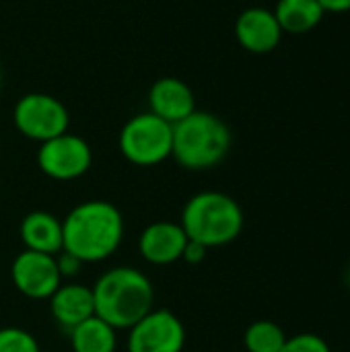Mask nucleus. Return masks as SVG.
Returning a JSON list of instances; mask_svg holds the SVG:
<instances>
[{
    "label": "nucleus",
    "mask_w": 350,
    "mask_h": 352,
    "mask_svg": "<svg viewBox=\"0 0 350 352\" xmlns=\"http://www.w3.org/2000/svg\"><path fill=\"white\" fill-rule=\"evenodd\" d=\"M344 280H347V287L350 289V266L347 268V274H344Z\"/></svg>",
    "instance_id": "23"
},
{
    "label": "nucleus",
    "mask_w": 350,
    "mask_h": 352,
    "mask_svg": "<svg viewBox=\"0 0 350 352\" xmlns=\"http://www.w3.org/2000/svg\"><path fill=\"white\" fill-rule=\"evenodd\" d=\"M0 352H41L37 338L17 326L0 328Z\"/></svg>",
    "instance_id": "18"
},
{
    "label": "nucleus",
    "mask_w": 350,
    "mask_h": 352,
    "mask_svg": "<svg viewBox=\"0 0 350 352\" xmlns=\"http://www.w3.org/2000/svg\"><path fill=\"white\" fill-rule=\"evenodd\" d=\"M149 111L173 126L196 111L194 91L177 76L157 78L149 89Z\"/></svg>",
    "instance_id": "12"
},
{
    "label": "nucleus",
    "mask_w": 350,
    "mask_h": 352,
    "mask_svg": "<svg viewBox=\"0 0 350 352\" xmlns=\"http://www.w3.org/2000/svg\"><path fill=\"white\" fill-rule=\"evenodd\" d=\"M93 289L95 316L111 328L130 330L151 309H155V287L151 278L134 266L105 270Z\"/></svg>",
    "instance_id": "2"
},
{
    "label": "nucleus",
    "mask_w": 350,
    "mask_h": 352,
    "mask_svg": "<svg viewBox=\"0 0 350 352\" xmlns=\"http://www.w3.org/2000/svg\"><path fill=\"white\" fill-rule=\"evenodd\" d=\"M326 12H347L350 10V0H318Z\"/></svg>",
    "instance_id": "22"
},
{
    "label": "nucleus",
    "mask_w": 350,
    "mask_h": 352,
    "mask_svg": "<svg viewBox=\"0 0 350 352\" xmlns=\"http://www.w3.org/2000/svg\"><path fill=\"white\" fill-rule=\"evenodd\" d=\"M235 37L239 45L252 54H270L278 47L283 29L272 10L262 6L245 8L235 21Z\"/></svg>",
    "instance_id": "11"
},
{
    "label": "nucleus",
    "mask_w": 350,
    "mask_h": 352,
    "mask_svg": "<svg viewBox=\"0 0 350 352\" xmlns=\"http://www.w3.org/2000/svg\"><path fill=\"white\" fill-rule=\"evenodd\" d=\"M93 165V151L89 142L72 132L50 138L37 148L39 171L54 182H74L83 177Z\"/></svg>",
    "instance_id": "7"
},
{
    "label": "nucleus",
    "mask_w": 350,
    "mask_h": 352,
    "mask_svg": "<svg viewBox=\"0 0 350 352\" xmlns=\"http://www.w3.org/2000/svg\"><path fill=\"white\" fill-rule=\"evenodd\" d=\"M126 352H184V322L169 309H151L126 330Z\"/></svg>",
    "instance_id": "8"
},
{
    "label": "nucleus",
    "mask_w": 350,
    "mask_h": 352,
    "mask_svg": "<svg viewBox=\"0 0 350 352\" xmlns=\"http://www.w3.org/2000/svg\"><path fill=\"white\" fill-rule=\"evenodd\" d=\"M19 237L29 252L58 256L62 252V221L47 210H33L23 217Z\"/></svg>",
    "instance_id": "14"
},
{
    "label": "nucleus",
    "mask_w": 350,
    "mask_h": 352,
    "mask_svg": "<svg viewBox=\"0 0 350 352\" xmlns=\"http://www.w3.org/2000/svg\"><path fill=\"white\" fill-rule=\"evenodd\" d=\"M47 303L54 322L66 332L95 316L93 289L80 283H62Z\"/></svg>",
    "instance_id": "13"
},
{
    "label": "nucleus",
    "mask_w": 350,
    "mask_h": 352,
    "mask_svg": "<svg viewBox=\"0 0 350 352\" xmlns=\"http://www.w3.org/2000/svg\"><path fill=\"white\" fill-rule=\"evenodd\" d=\"M188 235L179 223L155 221L138 235V254L151 266H169L182 260Z\"/></svg>",
    "instance_id": "10"
},
{
    "label": "nucleus",
    "mask_w": 350,
    "mask_h": 352,
    "mask_svg": "<svg viewBox=\"0 0 350 352\" xmlns=\"http://www.w3.org/2000/svg\"><path fill=\"white\" fill-rule=\"evenodd\" d=\"M124 233V217L116 204L87 200L62 219V252L76 256L83 264H97L120 250Z\"/></svg>",
    "instance_id": "1"
},
{
    "label": "nucleus",
    "mask_w": 350,
    "mask_h": 352,
    "mask_svg": "<svg viewBox=\"0 0 350 352\" xmlns=\"http://www.w3.org/2000/svg\"><path fill=\"white\" fill-rule=\"evenodd\" d=\"M12 124L25 138L45 142L68 132V107L50 93H27L12 107Z\"/></svg>",
    "instance_id": "6"
},
{
    "label": "nucleus",
    "mask_w": 350,
    "mask_h": 352,
    "mask_svg": "<svg viewBox=\"0 0 350 352\" xmlns=\"http://www.w3.org/2000/svg\"><path fill=\"white\" fill-rule=\"evenodd\" d=\"M206 252H208V250H206L204 245H200V243H196V241L188 239V243H186V248H184V254H182V260H184L186 264L196 266V264L204 262Z\"/></svg>",
    "instance_id": "21"
},
{
    "label": "nucleus",
    "mask_w": 350,
    "mask_h": 352,
    "mask_svg": "<svg viewBox=\"0 0 350 352\" xmlns=\"http://www.w3.org/2000/svg\"><path fill=\"white\" fill-rule=\"evenodd\" d=\"M272 12L283 33L291 35H303L314 31L326 14L318 0H278Z\"/></svg>",
    "instance_id": "15"
},
{
    "label": "nucleus",
    "mask_w": 350,
    "mask_h": 352,
    "mask_svg": "<svg viewBox=\"0 0 350 352\" xmlns=\"http://www.w3.org/2000/svg\"><path fill=\"white\" fill-rule=\"evenodd\" d=\"M233 144L229 126L210 111H192L173 124L171 157L188 171H206L225 161Z\"/></svg>",
    "instance_id": "3"
},
{
    "label": "nucleus",
    "mask_w": 350,
    "mask_h": 352,
    "mask_svg": "<svg viewBox=\"0 0 350 352\" xmlns=\"http://www.w3.org/2000/svg\"><path fill=\"white\" fill-rule=\"evenodd\" d=\"M72 352H116L118 330L93 316L68 332Z\"/></svg>",
    "instance_id": "16"
},
{
    "label": "nucleus",
    "mask_w": 350,
    "mask_h": 352,
    "mask_svg": "<svg viewBox=\"0 0 350 352\" xmlns=\"http://www.w3.org/2000/svg\"><path fill=\"white\" fill-rule=\"evenodd\" d=\"M0 91H2V70H0Z\"/></svg>",
    "instance_id": "24"
},
{
    "label": "nucleus",
    "mask_w": 350,
    "mask_h": 352,
    "mask_svg": "<svg viewBox=\"0 0 350 352\" xmlns=\"http://www.w3.org/2000/svg\"><path fill=\"white\" fill-rule=\"evenodd\" d=\"M56 264H58V270H60L62 278H72V276H76V274L80 272V268H83V262H80L76 256L68 254V252H60V254L56 256Z\"/></svg>",
    "instance_id": "20"
},
{
    "label": "nucleus",
    "mask_w": 350,
    "mask_h": 352,
    "mask_svg": "<svg viewBox=\"0 0 350 352\" xmlns=\"http://www.w3.org/2000/svg\"><path fill=\"white\" fill-rule=\"evenodd\" d=\"M285 330L270 320H256L243 334L245 352H281L287 342Z\"/></svg>",
    "instance_id": "17"
},
{
    "label": "nucleus",
    "mask_w": 350,
    "mask_h": 352,
    "mask_svg": "<svg viewBox=\"0 0 350 352\" xmlns=\"http://www.w3.org/2000/svg\"><path fill=\"white\" fill-rule=\"evenodd\" d=\"M281 352H332L330 351V344L314 334V332H303V334H295V336H289L283 351Z\"/></svg>",
    "instance_id": "19"
},
{
    "label": "nucleus",
    "mask_w": 350,
    "mask_h": 352,
    "mask_svg": "<svg viewBox=\"0 0 350 352\" xmlns=\"http://www.w3.org/2000/svg\"><path fill=\"white\" fill-rule=\"evenodd\" d=\"M243 210L239 202L217 190L194 194L182 208L179 225L188 239L210 248H223L233 243L243 231Z\"/></svg>",
    "instance_id": "4"
},
{
    "label": "nucleus",
    "mask_w": 350,
    "mask_h": 352,
    "mask_svg": "<svg viewBox=\"0 0 350 352\" xmlns=\"http://www.w3.org/2000/svg\"><path fill=\"white\" fill-rule=\"evenodd\" d=\"M12 287L31 301H47L62 285L56 256L23 250L10 264Z\"/></svg>",
    "instance_id": "9"
},
{
    "label": "nucleus",
    "mask_w": 350,
    "mask_h": 352,
    "mask_svg": "<svg viewBox=\"0 0 350 352\" xmlns=\"http://www.w3.org/2000/svg\"><path fill=\"white\" fill-rule=\"evenodd\" d=\"M173 126L151 111L132 116L120 130L122 157L136 167H155L171 157Z\"/></svg>",
    "instance_id": "5"
}]
</instances>
